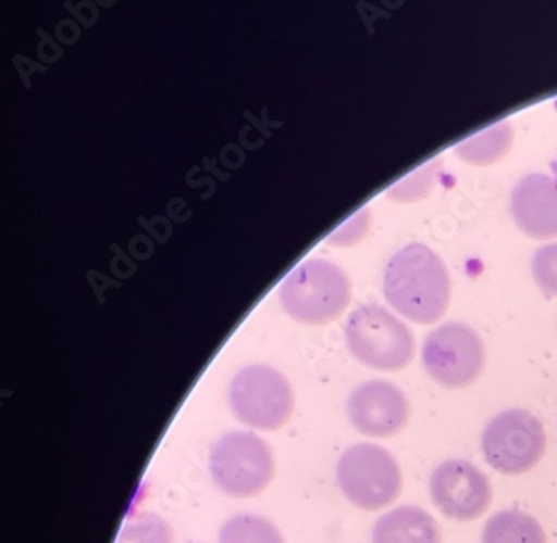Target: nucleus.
<instances>
[{
	"instance_id": "f03ea898",
	"label": "nucleus",
	"mask_w": 557,
	"mask_h": 543,
	"mask_svg": "<svg viewBox=\"0 0 557 543\" xmlns=\"http://www.w3.org/2000/svg\"><path fill=\"white\" fill-rule=\"evenodd\" d=\"M350 279L326 260H308L283 279L280 300L292 318L305 325L337 319L350 303Z\"/></svg>"
},
{
	"instance_id": "f8f14e48",
	"label": "nucleus",
	"mask_w": 557,
	"mask_h": 543,
	"mask_svg": "<svg viewBox=\"0 0 557 543\" xmlns=\"http://www.w3.org/2000/svg\"><path fill=\"white\" fill-rule=\"evenodd\" d=\"M373 543H442L435 518L416 505H403L376 520Z\"/></svg>"
},
{
	"instance_id": "f257e3e1",
	"label": "nucleus",
	"mask_w": 557,
	"mask_h": 543,
	"mask_svg": "<svg viewBox=\"0 0 557 543\" xmlns=\"http://www.w3.org/2000/svg\"><path fill=\"white\" fill-rule=\"evenodd\" d=\"M384 294L392 308L404 318L417 325H432L449 308V273L431 248L407 244L388 261Z\"/></svg>"
},
{
	"instance_id": "6ab92c4d",
	"label": "nucleus",
	"mask_w": 557,
	"mask_h": 543,
	"mask_svg": "<svg viewBox=\"0 0 557 543\" xmlns=\"http://www.w3.org/2000/svg\"><path fill=\"white\" fill-rule=\"evenodd\" d=\"M369 225L370 213L363 207L330 236L329 243L333 247H351V244L359 243L360 239L369 231Z\"/></svg>"
},
{
	"instance_id": "9b49d317",
	"label": "nucleus",
	"mask_w": 557,
	"mask_h": 543,
	"mask_svg": "<svg viewBox=\"0 0 557 543\" xmlns=\"http://www.w3.org/2000/svg\"><path fill=\"white\" fill-rule=\"evenodd\" d=\"M510 214L529 238L557 236V178L549 174H528L512 189Z\"/></svg>"
},
{
	"instance_id": "20e7f679",
	"label": "nucleus",
	"mask_w": 557,
	"mask_h": 543,
	"mask_svg": "<svg viewBox=\"0 0 557 543\" xmlns=\"http://www.w3.org/2000/svg\"><path fill=\"white\" fill-rule=\"evenodd\" d=\"M210 473L226 495L257 496L275 477L272 450L251 431H230L211 446Z\"/></svg>"
},
{
	"instance_id": "423d86ee",
	"label": "nucleus",
	"mask_w": 557,
	"mask_h": 543,
	"mask_svg": "<svg viewBox=\"0 0 557 543\" xmlns=\"http://www.w3.org/2000/svg\"><path fill=\"white\" fill-rule=\"evenodd\" d=\"M233 415L255 430L273 431L292 418L295 395L289 381L270 366L239 369L228 391Z\"/></svg>"
},
{
	"instance_id": "1a4fd4ad",
	"label": "nucleus",
	"mask_w": 557,
	"mask_h": 543,
	"mask_svg": "<svg viewBox=\"0 0 557 543\" xmlns=\"http://www.w3.org/2000/svg\"><path fill=\"white\" fill-rule=\"evenodd\" d=\"M431 496L444 517L472 521L493 504V485L471 462L449 460L432 471Z\"/></svg>"
},
{
	"instance_id": "39448f33",
	"label": "nucleus",
	"mask_w": 557,
	"mask_h": 543,
	"mask_svg": "<svg viewBox=\"0 0 557 543\" xmlns=\"http://www.w3.org/2000/svg\"><path fill=\"white\" fill-rule=\"evenodd\" d=\"M337 482L345 498L362 510L391 507L403 492L400 465L388 450L360 443L338 458Z\"/></svg>"
},
{
	"instance_id": "7ed1b4c3",
	"label": "nucleus",
	"mask_w": 557,
	"mask_h": 543,
	"mask_svg": "<svg viewBox=\"0 0 557 543\" xmlns=\"http://www.w3.org/2000/svg\"><path fill=\"white\" fill-rule=\"evenodd\" d=\"M351 355L379 371H398L416 355V340L406 323L381 304H363L345 326Z\"/></svg>"
},
{
	"instance_id": "9d476101",
	"label": "nucleus",
	"mask_w": 557,
	"mask_h": 543,
	"mask_svg": "<svg viewBox=\"0 0 557 543\" xmlns=\"http://www.w3.org/2000/svg\"><path fill=\"white\" fill-rule=\"evenodd\" d=\"M348 418L359 433L372 439H391L410 420V402L391 381L372 380L351 391Z\"/></svg>"
},
{
	"instance_id": "2eb2a0df",
	"label": "nucleus",
	"mask_w": 557,
	"mask_h": 543,
	"mask_svg": "<svg viewBox=\"0 0 557 543\" xmlns=\"http://www.w3.org/2000/svg\"><path fill=\"white\" fill-rule=\"evenodd\" d=\"M220 543H285V539L278 527L267 518L242 514L221 527Z\"/></svg>"
},
{
	"instance_id": "ddd939ff",
	"label": "nucleus",
	"mask_w": 557,
	"mask_h": 543,
	"mask_svg": "<svg viewBox=\"0 0 557 543\" xmlns=\"http://www.w3.org/2000/svg\"><path fill=\"white\" fill-rule=\"evenodd\" d=\"M515 142V129L510 123L494 124L456 146V154L471 166H491L499 163Z\"/></svg>"
},
{
	"instance_id": "f3484780",
	"label": "nucleus",
	"mask_w": 557,
	"mask_h": 543,
	"mask_svg": "<svg viewBox=\"0 0 557 543\" xmlns=\"http://www.w3.org/2000/svg\"><path fill=\"white\" fill-rule=\"evenodd\" d=\"M442 161L432 160L431 163L413 171L412 176H407L403 181L392 186L387 194L398 203H416L423 200L434 188L435 178L441 173Z\"/></svg>"
},
{
	"instance_id": "0eeeda50",
	"label": "nucleus",
	"mask_w": 557,
	"mask_h": 543,
	"mask_svg": "<svg viewBox=\"0 0 557 543\" xmlns=\"http://www.w3.org/2000/svg\"><path fill=\"white\" fill-rule=\"evenodd\" d=\"M422 363L435 383L459 390L471 387L484 374L487 352L484 341L471 326L450 321L425 338Z\"/></svg>"
},
{
	"instance_id": "dca6fc26",
	"label": "nucleus",
	"mask_w": 557,
	"mask_h": 543,
	"mask_svg": "<svg viewBox=\"0 0 557 543\" xmlns=\"http://www.w3.org/2000/svg\"><path fill=\"white\" fill-rule=\"evenodd\" d=\"M116 543H174L173 529L156 514H141L124 526Z\"/></svg>"
},
{
	"instance_id": "4468645a",
	"label": "nucleus",
	"mask_w": 557,
	"mask_h": 543,
	"mask_svg": "<svg viewBox=\"0 0 557 543\" xmlns=\"http://www.w3.org/2000/svg\"><path fill=\"white\" fill-rule=\"evenodd\" d=\"M482 543H547L536 518L521 510H504L485 523Z\"/></svg>"
},
{
	"instance_id": "a211bd4d",
	"label": "nucleus",
	"mask_w": 557,
	"mask_h": 543,
	"mask_svg": "<svg viewBox=\"0 0 557 543\" xmlns=\"http://www.w3.org/2000/svg\"><path fill=\"white\" fill-rule=\"evenodd\" d=\"M532 278L546 296L557 298V243L536 251L532 257Z\"/></svg>"
},
{
	"instance_id": "6e6552de",
	"label": "nucleus",
	"mask_w": 557,
	"mask_h": 543,
	"mask_svg": "<svg viewBox=\"0 0 557 543\" xmlns=\"http://www.w3.org/2000/svg\"><path fill=\"white\" fill-rule=\"evenodd\" d=\"M481 446L485 462L499 473H528L546 453V430L536 415L525 409H506L488 421Z\"/></svg>"
}]
</instances>
